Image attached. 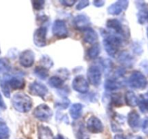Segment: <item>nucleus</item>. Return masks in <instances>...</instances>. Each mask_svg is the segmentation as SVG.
<instances>
[{"label": "nucleus", "instance_id": "nucleus-1", "mask_svg": "<svg viewBox=\"0 0 148 139\" xmlns=\"http://www.w3.org/2000/svg\"><path fill=\"white\" fill-rule=\"evenodd\" d=\"M12 104L13 107L22 113H25L30 111L33 106L32 99L23 93H17L14 94L12 98Z\"/></svg>", "mask_w": 148, "mask_h": 139}, {"label": "nucleus", "instance_id": "nucleus-2", "mask_svg": "<svg viewBox=\"0 0 148 139\" xmlns=\"http://www.w3.org/2000/svg\"><path fill=\"white\" fill-rule=\"evenodd\" d=\"M103 46L108 55L114 56L121 44V37L109 33L104 36Z\"/></svg>", "mask_w": 148, "mask_h": 139}, {"label": "nucleus", "instance_id": "nucleus-3", "mask_svg": "<svg viewBox=\"0 0 148 139\" xmlns=\"http://www.w3.org/2000/svg\"><path fill=\"white\" fill-rule=\"evenodd\" d=\"M130 86L136 89H144L147 85V78L140 71H134L129 78Z\"/></svg>", "mask_w": 148, "mask_h": 139}, {"label": "nucleus", "instance_id": "nucleus-4", "mask_svg": "<svg viewBox=\"0 0 148 139\" xmlns=\"http://www.w3.org/2000/svg\"><path fill=\"white\" fill-rule=\"evenodd\" d=\"M53 112L46 104H40L33 111V115L40 121H48L51 117Z\"/></svg>", "mask_w": 148, "mask_h": 139}, {"label": "nucleus", "instance_id": "nucleus-5", "mask_svg": "<svg viewBox=\"0 0 148 139\" xmlns=\"http://www.w3.org/2000/svg\"><path fill=\"white\" fill-rule=\"evenodd\" d=\"M52 33L59 39L66 38L68 36V30L65 22L62 20H56L52 27Z\"/></svg>", "mask_w": 148, "mask_h": 139}, {"label": "nucleus", "instance_id": "nucleus-6", "mask_svg": "<svg viewBox=\"0 0 148 139\" xmlns=\"http://www.w3.org/2000/svg\"><path fill=\"white\" fill-rule=\"evenodd\" d=\"M87 76H88V81H89L92 85H95V86H98V85L101 84V70H100L99 68H98V67L96 66V65L91 66L88 69Z\"/></svg>", "mask_w": 148, "mask_h": 139}, {"label": "nucleus", "instance_id": "nucleus-7", "mask_svg": "<svg viewBox=\"0 0 148 139\" xmlns=\"http://www.w3.org/2000/svg\"><path fill=\"white\" fill-rule=\"evenodd\" d=\"M72 87L77 92L81 94H86L89 90V85L86 78L82 75L75 77L72 82Z\"/></svg>", "mask_w": 148, "mask_h": 139}, {"label": "nucleus", "instance_id": "nucleus-8", "mask_svg": "<svg viewBox=\"0 0 148 139\" xmlns=\"http://www.w3.org/2000/svg\"><path fill=\"white\" fill-rule=\"evenodd\" d=\"M107 27L111 30V33L116 36L123 37L126 36L125 30L121 25V23L116 19L109 20L107 22Z\"/></svg>", "mask_w": 148, "mask_h": 139}, {"label": "nucleus", "instance_id": "nucleus-9", "mask_svg": "<svg viewBox=\"0 0 148 139\" xmlns=\"http://www.w3.org/2000/svg\"><path fill=\"white\" fill-rule=\"evenodd\" d=\"M10 88L12 89H22L25 87V80L20 75H4Z\"/></svg>", "mask_w": 148, "mask_h": 139}, {"label": "nucleus", "instance_id": "nucleus-10", "mask_svg": "<svg viewBox=\"0 0 148 139\" xmlns=\"http://www.w3.org/2000/svg\"><path fill=\"white\" fill-rule=\"evenodd\" d=\"M87 129L92 133H100L103 131V125L98 117L91 116L87 122Z\"/></svg>", "mask_w": 148, "mask_h": 139}, {"label": "nucleus", "instance_id": "nucleus-11", "mask_svg": "<svg viewBox=\"0 0 148 139\" xmlns=\"http://www.w3.org/2000/svg\"><path fill=\"white\" fill-rule=\"evenodd\" d=\"M46 33L47 29L45 27H40L36 30L33 35V41L38 47H43L46 45Z\"/></svg>", "mask_w": 148, "mask_h": 139}, {"label": "nucleus", "instance_id": "nucleus-12", "mask_svg": "<svg viewBox=\"0 0 148 139\" xmlns=\"http://www.w3.org/2000/svg\"><path fill=\"white\" fill-rule=\"evenodd\" d=\"M29 92L35 96L44 98L48 93V88L43 84L38 82H33L29 85Z\"/></svg>", "mask_w": 148, "mask_h": 139}, {"label": "nucleus", "instance_id": "nucleus-13", "mask_svg": "<svg viewBox=\"0 0 148 139\" xmlns=\"http://www.w3.org/2000/svg\"><path fill=\"white\" fill-rule=\"evenodd\" d=\"M19 61L24 67H30L33 65L35 61V54L31 50H25L20 55Z\"/></svg>", "mask_w": 148, "mask_h": 139}, {"label": "nucleus", "instance_id": "nucleus-14", "mask_svg": "<svg viewBox=\"0 0 148 139\" xmlns=\"http://www.w3.org/2000/svg\"><path fill=\"white\" fill-rule=\"evenodd\" d=\"M128 4V1H124V0L121 1L120 0V1L115 2L114 4H111L108 8V11L110 14H113V15H118L127 8Z\"/></svg>", "mask_w": 148, "mask_h": 139}, {"label": "nucleus", "instance_id": "nucleus-15", "mask_svg": "<svg viewBox=\"0 0 148 139\" xmlns=\"http://www.w3.org/2000/svg\"><path fill=\"white\" fill-rule=\"evenodd\" d=\"M74 24L77 29H85L88 28V26L90 24L89 17L85 14H79L76 16L74 19Z\"/></svg>", "mask_w": 148, "mask_h": 139}, {"label": "nucleus", "instance_id": "nucleus-16", "mask_svg": "<svg viewBox=\"0 0 148 139\" xmlns=\"http://www.w3.org/2000/svg\"><path fill=\"white\" fill-rule=\"evenodd\" d=\"M129 125L133 130H138L140 125V117L136 111H132L129 113L127 117Z\"/></svg>", "mask_w": 148, "mask_h": 139}, {"label": "nucleus", "instance_id": "nucleus-17", "mask_svg": "<svg viewBox=\"0 0 148 139\" xmlns=\"http://www.w3.org/2000/svg\"><path fill=\"white\" fill-rule=\"evenodd\" d=\"M83 39L86 43L95 44L98 39V34L92 28H87L84 30Z\"/></svg>", "mask_w": 148, "mask_h": 139}, {"label": "nucleus", "instance_id": "nucleus-18", "mask_svg": "<svg viewBox=\"0 0 148 139\" xmlns=\"http://www.w3.org/2000/svg\"><path fill=\"white\" fill-rule=\"evenodd\" d=\"M38 139H53V135L49 127L40 125L38 127Z\"/></svg>", "mask_w": 148, "mask_h": 139}, {"label": "nucleus", "instance_id": "nucleus-19", "mask_svg": "<svg viewBox=\"0 0 148 139\" xmlns=\"http://www.w3.org/2000/svg\"><path fill=\"white\" fill-rule=\"evenodd\" d=\"M82 111V104L79 103L72 104L69 109V114H70L71 117L74 120H77L81 117Z\"/></svg>", "mask_w": 148, "mask_h": 139}, {"label": "nucleus", "instance_id": "nucleus-20", "mask_svg": "<svg viewBox=\"0 0 148 139\" xmlns=\"http://www.w3.org/2000/svg\"><path fill=\"white\" fill-rule=\"evenodd\" d=\"M126 103L128 106L130 107H136L139 104V99L132 91H128L125 96Z\"/></svg>", "mask_w": 148, "mask_h": 139}, {"label": "nucleus", "instance_id": "nucleus-21", "mask_svg": "<svg viewBox=\"0 0 148 139\" xmlns=\"http://www.w3.org/2000/svg\"><path fill=\"white\" fill-rule=\"evenodd\" d=\"M119 61L123 65H127V66H132L134 63V58L129 53L123 52L120 54L119 57Z\"/></svg>", "mask_w": 148, "mask_h": 139}, {"label": "nucleus", "instance_id": "nucleus-22", "mask_svg": "<svg viewBox=\"0 0 148 139\" xmlns=\"http://www.w3.org/2000/svg\"><path fill=\"white\" fill-rule=\"evenodd\" d=\"M121 88V83L115 79L107 80L105 83V88L108 91H116Z\"/></svg>", "mask_w": 148, "mask_h": 139}, {"label": "nucleus", "instance_id": "nucleus-23", "mask_svg": "<svg viewBox=\"0 0 148 139\" xmlns=\"http://www.w3.org/2000/svg\"><path fill=\"white\" fill-rule=\"evenodd\" d=\"M10 130L4 120L0 118V139H8Z\"/></svg>", "mask_w": 148, "mask_h": 139}, {"label": "nucleus", "instance_id": "nucleus-24", "mask_svg": "<svg viewBox=\"0 0 148 139\" xmlns=\"http://www.w3.org/2000/svg\"><path fill=\"white\" fill-rule=\"evenodd\" d=\"M0 86H1V91H2L3 94L7 98H10V87H9L8 83L7 82V80L4 78V76H2L0 78Z\"/></svg>", "mask_w": 148, "mask_h": 139}, {"label": "nucleus", "instance_id": "nucleus-25", "mask_svg": "<svg viewBox=\"0 0 148 139\" xmlns=\"http://www.w3.org/2000/svg\"><path fill=\"white\" fill-rule=\"evenodd\" d=\"M63 83L64 81L59 76H52L49 81V85L53 88H60L63 85Z\"/></svg>", "mask_w": 148, "mask_h": 139}, {"label": "nucleus", "instance_id": "nucleus-26", "mask_svg": "<svg viewBox=\"0 0 148 139\" xmlns=\"http://www.w3.org/2000/svg\"><path fill=\"white\" fill-rule=\"evenodd\" d=\"M34 73L40 79H46L49 75V71L46 67L38 66L35 68Z\"/></svg>", "mask_w": 148, "mask_h": 139}, {"label": "nucleus", "instance_id": "nucleus-27", "mask_svg": "<svg viewBox=\"0 0 148 139\" xmlns=\"http://www.w3.org/2000/svg\"><path fill=\"white\" fill-rule=\"evenodd\" d=\"M100 52H101L100 46L98 44H95L88 51V55L91 59H95L99 55Z\"/></svg>", "mask_w": 148, "mask_h": 139}, {"label": "nucleus", "instance_id": "nucleus-28", "mask_svg": "<svg viewBox=\"0 0 148 139\" xmlns=\"http://www.w3.org/2000/svg\"><path fill=\"white\" fill-rule=\"evenodd\" d=\"M10 69V61L7 58H0V74L7 72Z\"/></svg>", "mask_w": 148, "mask_h": 139}, {"label": "nucleus", "instance_id": "nucleus-29", "mask_svg": "<svg viewBox=\"0 0 148 139\" xmlns=\"http://www.w3.org/2000/svg\"><path fill=\"white\" fill-rule=\"evenodd\" d=\"M77 139H90V136L84 126H81L77 132Z\"/></svg>", "mask_w": 148, "mask_h": 139}, {"label": "nucleus", "instance_id": "nucleus-30", "mask_svg": "<svg viewBox=\"0 0 148 139\" xmlns=\"http://www.w3.org/2000/svg\"><path fill=\"white\" fill-rule=\"evenodd\" d=\"M111 102L114 106H121L122 105V101H121V96L119 94H114L111 97Z\"/></svg>", "mask_w": 148, "mask_h": 139}, {"label": "nucleus", "instance_id": "nucleus-31", "mask_svg": "<svg viewBox=\"0 0 148 139\" xmlns=\"http://www.w3.org/2000/svg\"><path fill=\"white\" fill-rule=\"evenodd\" d=\"M147 14L148 12L144 11V10H142L139 12L138 14V21L140 24H144L145 23L146 20L147 19Z\"/></svg>", "mask_w": 148, "mask_h": 139}, {"label": "nucleus", "instance_id": "nucleus-32", "mask_svg": "<svg viewBox=\"0 0 148 139\" xmlns=\"http://www.w3.org/2000/svg\"><path fill=\"white\" fill-rule=\"evenodd\" d=\"M142 129H143V133L148 136V117H146L143 120V125H142Z\"/></svg>", "mask_w": 148, "mask_h": 139}, {"label": "nucleus", "instance_id": "nucleus-33", "mask_svg": "<svg viewBox=\"0 0 148 139\" xmlns=\"http://www.w3.org/2000/svg\"><path fill=\"white\" fill-rule=\"evenodd\" d=\"M33 5L36 10H41L43 7V4H44V1H33Z\"/></svg>", "mask_w": 148, "mask_h": 139}, {"label": "nucleus", "instance_id": "nucleus-34", "mask_svg": "<svg viewBox=\"0 0 148 139\" xmlns=\"http://www.w3.org/2000/svg\"><path fill=\"white\" fill-rule=\"evenodd\" d=\"M88 4H89V1L87 0V1H85V0H84V1H79V3H78V4L77 5L76 8L77 10H82L83 8H85V7H86L87 6H88Z\"/></svg>", "mask_w": 148, "mask_h": 139}, {"label": "nucleus", "instance_id": "nucleus-35", "mask_svg": "<svg viewBox=\"0 0 148 139\" xmlns=\"http://www.w3.org/2000/svg\"><path fill=\"white\" fill-rule=\"evenodd\" d=\"M111 62L108 59H105V60H103L102 65L103 67H104L105 70H110V69L111 68Z\"/></svg>", "mask_w": 148, "mask_h": 139}, {"label": "nucleus", "instance_id": "nucleus-36", "mask_svg": "<svg viewBox=\"0 0 148 139\" xmlns=\"http://www.w3.org/2000/svg\"><path fill=\"white\" fill-rule=\"evenodd\" d=\"M69 100H67L66 98H64V101L63 102H59L57 103V107H61L62 109H66L67 108L68 106H69Z\"/></svg>", "mask_w": 148, "mask_h": 139}, {"label": "nucleus", "instance_id": "nucleus-37", "mask_svg": "<svg viewBox=\"0 0 148 139\" xmlns=\"http://www.w3.org/2000/svg\"><path fill=\"white\" fill-rule=\"evenodd\" d=\"M42 63L44 64L46 66H48L49 67H51L52 65H53L52 61L49 59V57H47V56L43 57V59H42Z\"/></svg>", "mask_w": 148, "mask_h": 139}, {"label": "nucleus", "instance_id": "nucleus-38", "mask_svg": "<svg viewBox=\"0 0 148 139\" xmlns=\"http://www.w3.org/2000/svg\"><path fill=\"white\" fill-rule=\"evenodd\" d=\"M75 2L76 1H72V0H63V1H61L62 4L66 6V7H72V6H73L75 4Z\"/></svg>", "mask_w": 148, "mask_h": 139}, {"label": "nucleus", "instance_id": "nucleus-39", "mask_svg": "<svg viewBox=\"0 0 148 139\" xmlns=\"http://www.w3.org/2000/svg\"><path fill=\"white\" fill-rule=\"evenodd\" d=\"M140 66L145 70V72L148 75V61L147 60H144L141 62L140 64Z\"/></svg>", "mask_w": 148, "mask_h": 139}, {"label": "nucleus", "instance_id": "nucleus-40", "mask_svg": "<svg viewBox=\"0 0 148 139\" xmlns=\"http://www.w3.org/2000/svg\"><path fill=\"white\" fill-rule=\"evenodd\" d=\"M0 108L2 109H6V108H7L5 103H4L2 96L1 95V93H0Z\"/></svg>", "mask_w": 148, "mask_h": 139}, {"label": "nucleus", "instance_id": "nucleus-41", "mask_svg": "<svg viewBox=\"0 0 148 139\" xmlns=\"http://www.w3.org/2000/svg\"><path fill=\"white\" fill-rule=\"evenodd\" d=\"M104 3H105V1H95L93 2V4L95 7H102V6L104 4Z\"/></svg>", "mask_w": 148, "mask_h": 139}, {"label": "nucleus", "instance_id": "nucleus-42", "mask_svg": "<svg viewBox=\"0 0 148 139\" xmlns=\"http://www.w3.org/2000/svg\"><path fill=\"white\" fill-rule=\"evenodd\" d=\"M114 139H127L124 136H123V135H121V134L116 135V136H114Z\"/></svg>", "mask_w": 148, "mask_h": 139}, {"label": "nucleus", "instance_id": "nucleus-43", "mask_svg": "<svg viewBox=\"0 0 148 139\" xmlns=\"http://www.w3.org/2000/svg\"><path fill=\"white\" fill-rule=\"evenodd\" d=\"M53 139H64V137L62 136V135L59 134L58 136H56Z\"/></svg>", "mask_w": 148, "mask_h": 139}, {"label": "nucleus", "instance_id": "nucleus-44", "mask_svg": "<svg viewBox=\"0 0 148 139\" xmlns=\"http://www.w3.org/2000/svg\"><path fill=\"white\" fill-rule=\"evenodd\" d=\"M143 97H144L145 98V99H147V100H148V91L147 93H146L145 94V95H143Z\"/></svg>", "mask_w": 148, "mask_h": 139}, {"label": "nucleus", "instance_id": "nucleus-45", "mask_svg": "<svg viewBox=\"0 0 148 139\" xmlns=\"http://www.w3.org/2000/svg\"><path fill=\"white\" fill-rule=\"evenodd\" d=\"M147 37H148V28H147Z\"/></svg>", "mask_w": 148, "mask_h": 139}, {"label": "nucleus", "instance_id": "nucleus-46", "mask_svg": "<svg viewBox=\"0 0 148 139\" xmlns=\"http://www.w3.org/2000/svg\"><path fill=\"white\" fill-rule=\"evenodd\" d=\"M137 139H143V138H142L141 137H139V138H137Z\"/></svg>", "mask_w": 148, "mask_h": 139}, {"label": "nucleus", "instance_id": "nucleus-47", "mask_svg": "<svg viewBox=\"0 0 148 139\" xmlns=\"http://www.w3.org/2000/svg\"><path fill=\"white\" fill-rule=\"evenodd\" d=\"M147 20H148V14H147Z\"/></svg>", "mask_w": 148, "mask_h": 139}, {"label": "nucleus", "instance_id": "nucleus-48", "mask_svg": "<svg viewBox=\"0 0 148 139\" xmlns=\"http://www.w3.org/2000/svg\"><path fill=\"white\" fill-rule=\"evenodd\" d=\"M0 53H1V50H0Z\"/></svg>", "mask_w": 148, "mask_h": 139}]
</instances>
